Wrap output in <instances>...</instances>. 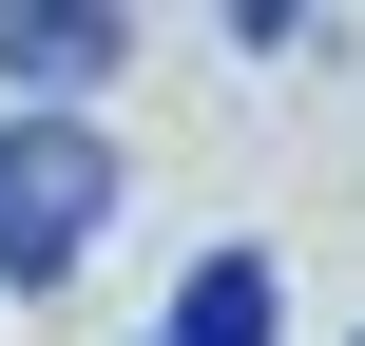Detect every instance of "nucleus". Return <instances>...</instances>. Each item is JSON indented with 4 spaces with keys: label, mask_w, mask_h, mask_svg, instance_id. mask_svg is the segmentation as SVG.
<instances>
[{
    "label": "nucleus",
    "mask_w": 365,
    "mask_h": 346,
    "mask_svg": "<svg viewBox=\"0 0 365 346\" xmlns=\"http://www.w3.org/2000/svg\"><path fill=\"white\" fill-rule=\"evenodd\" d=\"M115 212V135L96 116H0V289H58Z\"/></svg>",
    "instance_id": "obj_1"
},
{
    "label": "nucleus",
    "mask_w": 365,
    "mask_h": 346,
    "mask_svg": "<svg viewBox=\"0 0 365 346\" xmlns=\"http://www.w3.org/2000/svg\"><path fill=\"white\" fill-rule=\"evenodd\" d=\"M115 58H135V19H115V0H19V19H0V77H38V96L115 77Z\"/></svg>",
    "instance_id": "obj_2"
},
{
    "label": "nucleus",
    "mask_w": 365,
    "mask_h": 346,
    "mask_svg": "<svg viewBox=\"0 0 365 346\" xmlns=\"http://www.w3.org/2000/svg\"><path fill=\"white\" fill-rule=\"evenodd\" d=\"M269 289H289V270L231 231V250H192V289H173V327H154V346H269Z\"/></svg>",
    "instance_id": "obj_3"
}]
</instances>
